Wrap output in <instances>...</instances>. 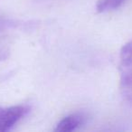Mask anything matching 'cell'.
<instances>
[{
  "label": "cell",
  "instance_id": "obj_1",
  "mask_svg": "<svg viewBox=\"0 0 132 132\" xmlns=\"http://www.w3.org/2000/svg\"><path fill=\"white\" fill-rule=\"evenodd\" d=\"M29 111L30 108L27 105H16L7 108L0 107V132L11 130Z\"/></svg>",
  "mask_w": 132,
  "mask_h": 132
},
{
  "label": "cell",
  "instance_id": "obj_2",
  "mask_svg": "<svg viewBox=\"0 0 132 132\" xmlns=\"http://www.w3.org/2000/svg\"><path fill=\"white\" fill-rule=\"evenodd\" d=\"M119 90L126 101L132 103V62L119 63Z\"/></svg>",
  "mask_w": 132,
  "mask_h": 132
},
{
  "label": "cell",
  "instance_id": "obj_3",
  "mask_svg": "<svg viewBox=\"0 0 132 132\" xmlns=\"http://www.w3.org/2000/svg\"><path fill=\"white\" fill-rule=\"evenodd\" d=\"M84 121V117L82 114L74 113L67 116L62 119L57 124L55 131L57 132H71L76 130Z\"/></svg>",
  "mask_w": 132,
  "mask_h": 132
},
{
  "label": "cell",
  "instance_id": "obj_4",
  "mask_svg": "<svg viewBox=\"0 0 132 132\" xmlns=\"http://www.w3.org/2000/svg\"><path fill=\"white\" fill-rule=\"evenodd\" d=\"M126 0H99L96 5L98 12H108L115 10L124 4Z\"/></svg>",
  "mask_w": 132,
  "mask_h": 132
},
{
  "label": "cell",
  "instance_id": "obj_5",
  "mask_svg": "<svg viewBox=\"0 0 132 132\" xmlns=\"http://www.w3.org/2000/svg\"><path fill=\"white\" fill-rule=\"evenodd\" d=\"M128 62H132V40L123 45L119 53V63Z\"/></svg>",
  "mask_w": 132,
  "mask_h": 132
}]
</instances>
